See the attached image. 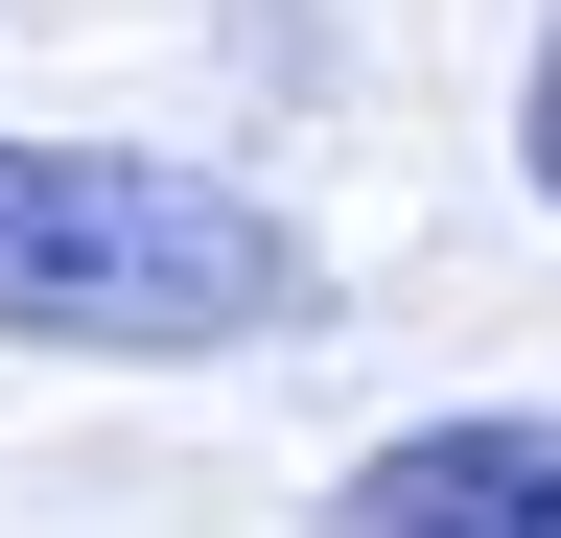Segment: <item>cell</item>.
Wrapping results in <instances>:
<instances>
[{
	"label": "cell",
	"instance_id": "obj_1",
	"mask_svg": "<svg viewBox=\"0 0 561 538\" xmlns=\"http://www.w3.org/2000/svg\"><path fill=\"white\" fill-rule=\"evenodd\" d=\"M328 234L234 164L164 141H24L0 117V352H94V375H210V352H305Z\"/></svg>",
	"mask_w": 561,
	"mask_h": 538
},
{
	"label": "cell",
	"instance_id": "obj_2",
	"mask_svg": "<svg viewBox=\"0 0 561 538\" xmlns=\"http://www.w3.org/2000/svg\"><path fill=\"white\" fill-rule=\"evenodd\" d=\"M305 538H561V398H468V422L351 445Z\"/></svg>",
	"mask_w": 561,
	"mask_h": 538
},
{
	"label": "cell",
	"instance_id": "obj_3",
	"mask_svg": "<svg viewBox=\"0 0 561 538\" xmlns=\"http://www.w3.org/2000/svg\"><path fill=\"white\" fill-rule=\"evenodd\" d=\"M515 164H538V211H561V24L515 47Z\"/></svg>",
	"mask_w": 561,
	"mask_h": 538
}]
</instances>
